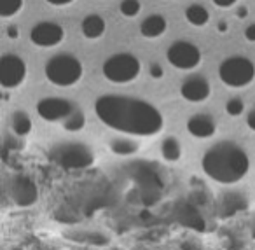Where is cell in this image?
I'll return each mask as SVG.
<instances>
[{
  "label": "cell",
  "instance_id": "1",
  "mask_svg": "<svg viewBox=\"0 0 255 250\" xmlns=\"http://www.w3.org/2000/svg\"><path fill=\"white\" fill-rule=\"evenodd\" d=\"M95 112L105 126L135 137H152L163 130L161 112L145 100L124 95H103L96 100Z\"/></svg>",
  "mask_w": 255,
  "mask_h": 250
},
{
  "label": "cell",
  "instance_id": "2",
  "mask_svg": "<svg viewBox=\"0 0 255 250\" xmlns=\"http://www.w3.org/2000/svg\"><path fill=\"white\" fill-rule=\"evenodd\" d=\"M201 165L206 175L215 182L234 184L248 173L250 159L234 142H219L205 152Z\"/></svg>",
  "mask_w": 255,
  "mask_h": 250
},
{
  "label": "cell",
  "instance_id": "3",
  "mask_svg": "<svg viewBox=\"0 0 255 250\" xmlns=\"http://www.w3.org/2000/svg\"><path fill=\"white\" fill-rule=\"evenodd\" d=\"M44 74L51 84L58 86V88H68L81 81L84 75V67H82L81 60L75 58L74 54L61 53L47 61Z\"/></svg>",
  "mask_w": 255,
  "mask_h": 250
},
{
  "label": "cell",
  "instance_id": "4",
  "mask_svg": "<svg viewBox=\"0 0 255 250\" xmlns=\"http://www.w3.org/2000/svg\"><path fill=\"white\" fill-rule=\"evenodd\" d=\"M142 63L131 53H117L107 58L102 67V72L107 81L116 84H128L133 82L140 75Z\"/></svg>",
  "mask_w": 255,
  "mask_h": 250
},
{
  "label": "cell",
  "instance_id": "5",
  "mask_svg": "<svg viewBox=\"0 0 255 250\" xmlns=\"http://www.w3.org/2000/svg\"><path fill=\"white\" fill-rule=\"evenodd\" d=\"M219 77L229 88H245L255 79V65L245 56H231L220 63Z\"/></svg>",
  "mask_w": 255,
  "mask_h": 250
},
{
  "label": "cell",
  "instance_id": "6",
  "mask_svg": "<svg viewBox=\"0 0 255 250\" xmlns=\"http://www.w3.org/2000/svg\"><path fill=\"white\" fill-rule=\"evenodd\" d=\"M53 159L67 170L89 168L95 161L93 151L86 144H61L54 147Z\"/></svg>",
  "mask_w": 255,
  "mask_h": 250
},
{
  "label": "cell",
  "instance_id": "7",
  "mask_svg": "<svg viewBox=\"0 0 255 250\" xmlns=\"http://www.w3.org/2000/svg\"><path fill=\"white\" fill-rule=\"evenodd\" d=\"M166 58L171 67L178 70H192L201 63V51L196 44L187 40H177L168 47Z\"/></svg>",
  "mask_w": 255,
  "mask_h": 250
},
{
  "label": "cell",
  "instance_id": "8",
  "mask_svg": "<svg viewBox=\"0 0 255 250\" xmlns=\"http://www.w3.org/2000/svg\"><path fill=\"white\" fill-rule=\"evenodd\" d=\"M26 63L18 54H4L0 60V84L4 89H16L26 79Z\"/></svg>",
  "mask_w": 255,
  "mask_h": 250
},
{
  "label": "cell",
  "instance_id": "9",
  "mask_svg": "<svg viewBox=\"0 0 255 250\" xmlns=\"http://www.w3.org/2000/svg\"><path fill=\"white\" fill-rule=\"evenodd\" d=\"M75 110L74 103H70L65 98H56V96H49V98H42L37 103V112L44 121L49 123H56V121H65L72 112Z\"/></svg>",
  "mask_w": 255,
  "mask_h": 250
},
{
  "label": "cell",
  "instance_id": "10",
  "mask_svg": "<svg viewBox=\"0 0 255 250\" xmlns=\"http://www.w3.org/2000/svg\"><path fill=\"white\" fill-rule=\"evenodd\" d=\"M65 39V30L58 23L40 21L30 32V40L39 47H54Z\"/></svg>",
  "mask_w": 255,
  "mask_h": 250
},
{
  "label": "cell",
  "instance_id": "11",
  "mask_svg": "<svg viewBox=\"0 0 255 250\" xmlns=\"http://www.w3.org/2000/svg\"><path fill=\"white\" fill-rule=\"evenodd\" d=\"M11 196L12 201L19 207H32L37 201L39 191L37 186L33 184L32 179L28 177H16L11 184Z\"/></svg>",
  "mask_w": 255,
  "mask_h": 250
},
{
  "label": "cell",
  "instance_id": "12",
  "mask_svg": "<svg viewBox=\"0 0 255 250\" xmlns=\"http://www.w3.org/2000/svg\"><path fill=\"white\" fill-rule=\"evenodd\" d=\"M210 82L203 75H191L185 79L180 88V93L187 102L191 103H201L210 96Z\"/></svg>",
  "mask_w": 255,
  "mask_h": 250
},
{
  "label": "cell",
  "instance_id": "13",
  "mask_svg": "<svg viewBox=\"0 0 255 250\" xmlns=\"http://www.w3.org/2000/svg\"><path fill=\"white\" fill-rule=\"evenodd\" d=\"M187 130L196 138H210L215 135V121L205 114H196L187 121Z\"/></svg>",
  "mask_w": 255,
  "mask_h": 250
},
{
  "label": "cell",
  "instance_id": "14",
  "mask_svg": "<svg viewBox=\"0 0 255 250\" xmlns=\"http://www.w3.org/2000/svg\"><path fill=\"white\" fill-rule=\"evenodd\" d=\"M168 28V21L164 16L161 14H152L149 18H145L140 25V33L145 39H159L161 35H164Z\"/></svg>",
  "mask_w": 255,
  "mask_h": 250
},
{
  "label": "cell",
  "instance_id": "15",
  "mask_svg": "<svg viewBox=\"0 0 255 250\" xmlns=\"http://www.w3.org/2000/svg\"><path fill=\"white\" fill-rule=\"evenodd\" d=\"M105 30H107V23L100 14L86 16V18L82 19V23H81L82 35H84L86 39H89V40H96V39H100V37H103Z\"/></svg>",
  "mask_w": 255,
  "mask_h": 250
},
{
  "label": "cell",
  "instance_id": "16",
  "mask_svg": "<svg viewBox=\"0 0 255 250\" xmlns=\"http://www.w3.org/2000/svg\"><path fill=\"white\" fill-rule=\"evenodd\" d=\"M247 205H248L247 200H245L241 194L229 193V194H226V196L222 198V201H220V214H222L224 217H231V215L245 210V208H247Z\"/></svg>",
  "mask_w": 255,
  "mask_h": 250
},
{
  "label": "cell",
  "instance_id": "17",
  "mask_svg": "<svg viewBox=\"0 0 255 250\" xmlns=\"http://www.w3.org/2000/svg\"><path fill=\"white\" fill-rule=\"evenodd\" d=\"M185 19L191 23L192 26H205L210 21V12L205 5L201 4H192L185 9Z\"/></svg>",
  "mask_w": 255,
  "mask_h": 250
},
{
  "label": "cell",
  "instance_id": "18",
  "mask_svg": "<svg viewBox=\"0 0 255 250\" xmlns=\"http://www.w3.org/2000/svg\"><path fill=\"white\" fill-rule=\"evenodd\" d=\"M11 124H12V131H14L18 137H25L32 131V119L26 112L18 110V112L12 114L11 117Z\"/></svg>",
  "mask_w": 255,
  "mask_h": 250
},
{
  "label": "cell",
  "instance_id": "19",
  "mask_svg": "<svg viewBox=\"0 0 255 250\" xmlns=\"http://www.w3.org/2000/svg\"><path fill=\"white\" fill-rule=\"evenodd\" d=\"M161 154H163V158L166 159V161H178L182 156L180 142L175 137H168L166 140L163 142V145H161Z\"/></svg>",
  "mask_w": 255,
  "mask_h": 250
},
{
  "label": "cell",
  "instance_id": "20",
  "mask_svg": "<svg viewBox=\"0 0 255 250\" xmlns=\"http://www.w3.org/2000/svg\"><path fill=\"white\" fill-rule=\"evenodd\" d=\"M112 152H116L117 156H131L138 151V144L133 140H128V138H116V140L110 144Z\"/></svg>",
  "mask_w": 255,
  "mask_h": 250
},
{
  "label": "cell",
  "instance_id": "21",
  "mask_svg": "<svg viewBox=\"0 0 255 250\" xmlns=\"http://www.w3.org/2000/svg\"><path fill=\"white\" fill-rule=\"evenodd\" d=\"M180 222H184L185 226H191V228H198L203 229V219L199 217V214L196 212V208L192 207H182L180 208Z\"/></svg>",
  "mask_w": 255,
  "mask_h": 250
},
{
  "label": "cell",
  "instance_id": "22",
  "mask_svg": "<svg viewBox=\"0 0 255 250\" xmlns=\"http://www.w3.org/2000/svg\"><path fill=\"white\" fill-rule=\"evenodd\" d=\"M23 0H0V16L4 19L12 18L23 9Z\"/></svg>",
  "mask_w": 255,
  "mask_h": 250
},
{
  "label": "cell",
  "instance_id": "23",
  "mask_svg": "<svg viewBox=\"0 0 255 250\" xmlns=\"http://www.w3.org/2000/svg\"><path fill=\"white\" fill-rule=\"evenodd\" d=\"M84 124H86L84 114H82L81 110H77V109H75L74 112H72L70 116L63 121V126H65V130H67V131H81L82 128H84Z\"/></svg>",
  "mask_w": 255,
  "mask_h": 250
},
{
  "label": "cell",
  "instance_id": "24",
  "mask_svg": "<svg viewBox=\"0 0 255 250\" xmlns=\"http://www.w3.org/2000/svg\"><path fill=\"white\" fill-rule=\"evenodd\" d=\"M119 11L124 18H135L142 11V4H140V0H123L119 5Z\"/></svg>",
  "mask_w": 255,
  "mask_h": 250
},
{
  "label": "cell",
  "instance_id": "25",
  "mask_svg": "<svg viewBox=\"0 0 255 250\" xmlns=\"http://www.w3.org/2000/svg\"><path fill=\"white\" fill-rule=\"evenodd\" d=\"M226 112L229 116L236 117V116H241L245 112V103L241 98H231L229 102L226 103Z\"/></svg>",
  "mask_w": 255,
  "mask_h": 250
},
{
  "label": "cell",
  "instance_id": "26",
  "mask_svg": "<svg viewBox=\"0 0 255 250\" xmlns=\"http://www.w3.org/2000/svg\"><path fill=\"white\" fill-rule=\"evenodd\" d=\"M75 235L82 236V238H77L79 242H88L93 243V245H105V243H109V240L103 235H98V233H75Z\"/></svg>",
  "mask_w": 255,
  "mask_h": 250
},
{
  "label": "cell",
  "instance_id": "27",
  "mask_svg": "<svg viewBox=\"0 0 255 250\" xmlns=\"http://www.w3.org/2000/svg\"><path fill=\"white\" fill-rule=\"evenodd\" d=\"M212 2L217 5V7L229 9V7H233V5H236V2H238V0H212Z\"/></svg>",
  "mask_w": 255,
  "mask_h": 250
},
{
  "label": "cell",
  "instance_id": "28",
  "mask_svg": "<svg viewBox=\"0 0 255 250\" xmlns=\"http://www.w3.org/2000/svg\"><path fill=\"white\" fill-rule=\"evenodd\" d=\"M245 39H247L248 42H255V23L247 26V30H245Z\"/></svg>",
  "mask_w": 255,
  "mask_h": 250
},
{
  "label": "cell",
  "instance_id": "29",
  "mask_svg": "<svg viewBox=\"0 0 255 250\" xmlns=\"http://www.w3.org/2000/svg\"><path fill=\"white\" fill-rule=\"evenodd\" d=\"M150 75H152L154 79H161L164 75V70H163V67H161V65H152V67H150Z\"/></svg>",
  "mask_w": 255,
  "mask_h": 250
},
{
  "label": "cell",
  "instance_id": "30",
  "mask_svg": "<svg viewBox=\"0 0 255 250\" xmlns=\"http://www.w3.org/2000/svg\"><path fill=\"white\" fill-rule=\"evenodd\" d=\"M47 4L54 5V7H65V5H70L75 0H46Z\"/></svg>",
  "mask_w": 255,
  "mask_h": 250
},
{
  "label": "cell",
  "instance_id": "31",
  "mask_svg": "<svg viewBox=\"0 0 255 250\" xmlns=\"http://www.w3.org/2000/svg\"><path fill=\"white\" fill-rule=\"evenodd\" d=\"M247 124L252 131H255V110H252V112L247 116Z\"/></svg>",
  "mask_w": 255,
  "mask_h": 250
},
{
  "label": "cell",
  "instance_id": "32",
  "mask_svg": "<svg viewBox=\"0 0 255 250\" xmlns=\"http://www.w3.org/2000/svg\"><path fill=\"white\" fill-rule=\"evenodd\" d=\"M7 35H9V39H18V37H19L18 28H16V26H9V28H7Z\"/></svg>",
  "mask_w": 255,
  "mask_h": 250
},
{
  "label": "cell",
  "instance_id": "33",
  "mask_svg": "<svg viewBox=\"0 0 255 250\" xmlns=\"http://www.w3.org/2000/svg\"><path fill=\"white\" fill-rule=\"evenodd\" d=\"M247 12H248L247 7H240V9H238V16H240V18H247Z\"/></svg>",
  "mask_w": 255,
  "mask_h": 250
},
{
  "label": "cell",
  "instance_id": "34",
  "mask_svg": "<svg viewBox=\"0 0 255 250\" xmlns=\"http://www.w3.org/2000/svg\"><path fill=\"white\" fill-rule=\"evenodd\" d=\"M219 32L222 33V32H227V23L226 21H220L219 23Z\"/></svg>",
  "mask_w": 255,
  "mask_h": 250
},
{
  "label": "cell",
  "instance_id": "35",
  "mask_svg": "<svg viewBox=\"0 0 255 250\" xmlns=\"http://www.w3.org/2000/svg\"><path fill=\"white\" fill-rule=\"evenodd\" d=\"M182 250H198V247L189 245V243H184V245H182Z\"/></svg>",
  "mask_w": 255,
  "mask_h": 250
},
{
  "label": "cell",
  "instance_id": "36",
  "mask_svg": "<svg viewBox=\"0 0 255 250\" xmlns=\"http://www.w3.org/2000/svg\"><path fill=\"white\" fill-rule=\"evenodd\" d=\"M252 235H254V238H255V222H254V226H252Z\"/></svg>",
  "mask_w": 255,
  "mask_h": 250
}]
</instances>
